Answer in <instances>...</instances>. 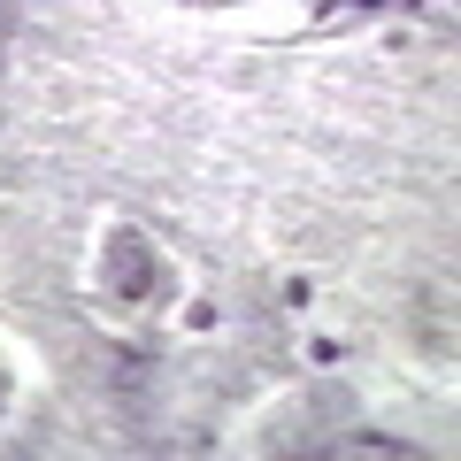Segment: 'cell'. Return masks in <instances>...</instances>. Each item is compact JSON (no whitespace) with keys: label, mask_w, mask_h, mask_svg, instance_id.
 Returning a JSON list of instances; mask_svg holds the SVG:
<instances>
[{"label":"cell","mask_w":461,"mask_h":461,"mask_svg":"<svg viewBox=\"0 0 461 461\" xmlns=\"http://www.w3.org/2000/svg\"><path fill=\"white\" fill-rule=\"evenodd\" d=\"M108 293L123 300V308H139V300L162 293V262H154V247L139 230H115L108 239Z\"/></svg>","instance_id":"6da1fadb"}]
</instances>
